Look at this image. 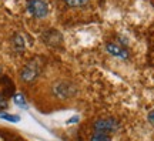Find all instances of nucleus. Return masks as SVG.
Instances as JSON below:
<instances>
[{"label":"nucleus","instance_id":"11","mask_svg":"<svg viewBox=\"0 0 154 141\" xmlns=\"http://www.w3.org/2000/svg\"><path fill=\"white\" fill-rule=\"evenodd\" d=\"M9 107V101H7V98L3 96V94H0V111L2 110H6Z\"/></svg>","mask_w":154,"mask_h":141},{"label":"nucleus","instance_id":"5","mask_svg":"<svg viewBox=\"0 0 154 141\" xmlns=\"http://www.w3.org/2000/svg\"><path fill=\"white\" fill-rule=\"evenodd\" d=\"M106 51L110 56H113V57H117V59H121V60H127L128 56H130V53H128V50L126 47H123V46L116 43L106 44Z\"/></svg>","mask_w":154,"mask_h":141},{"label":"nucleus","instance_id":"13","mask_svg":"<svg viewBox=\"0 0 154 141\" xmlns=\"http://www.w3.org/2000/svg\"><path fill=\"white\" fill-rule=\"evenodd\" d=\"M77 121H79V117H72V118L69 120V121H67V124H73V123H77Z\"/></svg>","mask_w":154,"mask_h":141},{"label":"nucleus","instance_id":"6","mask_svg":"<svg viewBox=\"0 0 154 141\" xmlns=\"http://www.w3.org/2000/svg\"><path fill=\"white\" fill-rule=\"evenodd\" d=\"M11 46H13V50L16 51L17 54H22L23 51L26 50V41H24V37L22 34H14L13 38H11Z\"/></svg>","mask_w":154,"mask_h":141},{"label":"nucleus","instance_id":"1","mask_svg":"<svg viewBox=\"0 0 154 141\" xmlns=\"http://www.w3.org/2000/svg\"><path fill=\"white\" fill-rule=\"evenodd\" d=\"M51 91L54 94V97L60 98V100H70V98H73L76 96L77 88L72 81H69V80H60V81L53 84Z\"/></svg>","mask_w":154,"mask_h":141},{"label":"nucleus","instance_id":"3","mask_svg":"<svg viewBox=\"0 0 154 141\" xmlns=\"http://www.w3.org/2000/svg\"><path fill=\"white\" fill-rule=\"evenodd\" d=\"M26 10L34 19H44L49 14V5L44 0H27Z\"/></svg>","mask_w":154,"mask_h":141},{"label":"nucleus","instance_id":"2","mask_svg":"<svg viewBox=\"0 0 154 141\" xmlns=\"http://www.w3.org/2000/svg\"><path fill=\"white\" fill-rule=\"evenodd\" d=\"M40 71H42V63L38 59L30 60L27 64L23 66V69L20 70V80L23 83H33L38 76H40Z\"/></svg>","mask_w":154,"mask_h":141},{"label":"nucleus","instance_id":"10","mask_svg":"<svg viewBox=\"0 0 154 141\" xmlns=\"http://www.w3.org/2000/svg\"><path fill=\"white\" fill-rule=\"evenodd\" d=\"M66 3L70 7H82V6L87 5L88 0H66Z\"/></svg>","mask_w":154,"mask_h":141},{"label":"nucleus","instance_id":"4","mask_svg":"<svg viewBox=\"0 0 154 141\" xmlns=\"http://www.w3.org/2000/svg\"><path fill=\"white\" fill-rule=\"evenodd\" d=\"M119 130V121L116 118H99L93 123V131L109 136Z\"/></svg>","mask_w":154,"mask_h":141},{"label":"nucleus","instance_id":"8","mask_svg":"<svg viewBox=\"0 0 154 141\" xmlns=\"http://www.w3.org/2000/svg\"><path fill=\"white\" fill-rule=\"evenodd\" d=\"M0 118L6 120V121H10V123H19L20 117L16 114H9V113H0Z\"/></svg>","mask_w":154,"mask_h":141},{"label":"nucleus","instance_id":"12","mask_svg":"<svg viewBox=\"0 0 154 141\" xmlns=\"http://www.w3.org/2000/svg\"><path fill=\"white\" fill-rule=\"evenodd\" d=\"M147 118H149V123H150V124L154 127V110L149 114V117H147Z\"/></svg>","mask_w":154,"mask_h":141},{"label":"nucleus","instance_id":"7","mask_svg":"<svg viewBox=\"0 0 154 141\" xmlns=\"http://www.w3.org/2000/svg\"><path fill=\"white\" fill-rule=\"evenodd\" d=\"M13 101H14V104H16L17 107H20V109H27L26 97L23 96L22 93H16V94L13 96Z\"/></svg>","mask_w":154,"mask_h":141},{"label":"nucleus","instance_id":"9","mask_svg":"<svg viewBox=\"0 0 154 141\" xmlns=\"http://www.w3.org/2000/svg\"><path fill=\"white\" fill-rule=\"evenodd\" d=\"M90 141H111L110 137L106 136V134H100V133H93Z\"/></svg>","mask_w":154,"mask_h":141}]
</instances>
